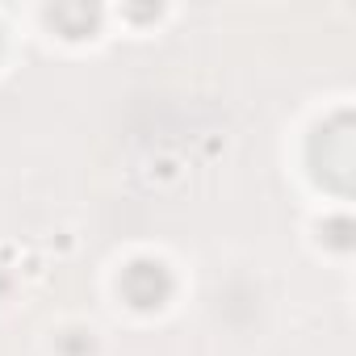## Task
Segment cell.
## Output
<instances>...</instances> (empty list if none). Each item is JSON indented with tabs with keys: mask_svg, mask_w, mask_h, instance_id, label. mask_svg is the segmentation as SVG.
Listing matches in <instances>:
<instances>
[{
	"mask_svg": "<svg viewBox=\"0 0 356 356\" xmlns=\"http://www.w3.org/2000/svg\"><path fill=\"white\" fill-rule=\"evenodd\" d=\"M168 289H172V281H168V273L159 268V264H151V260H138V264H130L126 268V277H122V293L134 302V306H159L163 298H168Z\"/></svg>",
	"mask_w": 356,
	"mask_h": 356,
	"instance_id": "cell-1",
	"label": "cell"
},
{
	"mask_svg": "<svg viewBox=\"0 0 356 356\" xmlns=\"http://www.w3.org/2000/svg\"><path fill=\"white\" fill-rule=\"evenodd\" d=\"M323 143H331V155L318 159V176H327L331 185L348 189V172H352V134H348V122H335L331 130H323Z\"/></svg>",
	"mask_w": 356,
	"mask_h": 356,
	"instance_id": "cell-2",
	"label": "cell"
}]
</instances>
